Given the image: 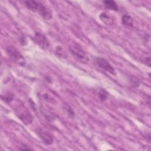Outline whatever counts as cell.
Returning a JSON list of instances; mask_svg holds the SVG:
<instances>
[{
	"instance_id": "cell-1",
	"label": "cell",
	"mask_w": 151,
	"mask_h": 151,
	"mask_svg": "<svg viewBox=\"0 0 151 151\" xmlns=\"http://www.w3.org/2000/svg\"><path fill=\"white\" fill-rule=\"evenodd\" d=\"M69 51L78 62L83 64H87L88 61V58L84 50L77 44H73L69 46Z\"/></svg>"
},
{
	"instance_id": "cell-2",
	"label": "cell",
	"mask_w": 151,
	"mask_h": 151,
	"mask_svg": "<svg viewBox=\"0 0 151 151\" xmlns=\"http://www.w3.org/2000/svg\"><path fill=\"white\" fill-rule=\"evenodd\" d=\"M6 52L7 55L15 62L19 65H24L25 63V58L20 52L13 46H8L6 48Z\"/></svg>"
},
{
	"instance_id": "cell-3",
	"label": "cell",
	"mask_w": 151,
	"mask_h": 151,
	"mask_svg": "<svg viewBox=\"0 0 151 151\" xmlns=\"http://www.w3.org/2000/svg\"><path fill=\"white\" fill-rule=\"evenodd\" d=\"M95 63L98 67L105 70L106 71H107L113 75L116 74V70L114 68L106 59L97 57L95 59Z\"/></svg>"
},
{
	"instance_id": "cell-4",
	"label": "cell",
	"mask_w": 151,
	"mask_h": 151,
	"mask_svg": "<svg viewBox=\"0 0 151 151\" xmlns=\"http://www.w3.org/2000/svg\"><path fill=\"white\" fill-rule=\"evenodd\" d=\"M33 39L34 42L42 49L45 50L49 47V41L46 37L41 32H36L34 34Z\"/></svg>"
},
{
	"instance_id": "cell-5",
	"label": "cell",
	"mask_w": 151,
	"mask_h": 151,
	"mask_svg": "<svg viewBox=\"0 0 151 151\" xmlns=\"http://www.w3.org/2000/svg\"><path fill=\"white\" fill-rule=\"evenodd\" d=\"M37 133L42 142L45 145H50L53 143V136L49 132L44 131L42 129H38L37 131Z\"/></svg>"
},
{
	"instance_id": "cell-6",
	"label": "cell",
	"mask_w": 151,
	"mask_h": 151,
	"mask_svg": "<svg viewBox=\"0 0 151 151\" xmlns=\"http://www.w3.org/2000/svg\"><path fill=\"white\" fill-rule=\"evenodd\" d=\"M17 114L19 119L23 122V123L25 124H29L32 123L33 117L29 112L26 109H24V110H21L19 113Z\"/></svg>"
},
{
	"instance_id": "cell-7",
	"label": "cell",
	"mask_w": 151,
	"mask_h": 151,
	"mask_svg": "<svg viewBox=\"0 0 151 151\" xmlns=\"http://www.w3.org/2000/svg\"><path fill=\"white\" fill-rule=\"evenodd\" d=\"M37 12H38L40 15L44 19L50 20L52 18L51 11L41 2H40Z\"/></svg>"
},
{
	"instance_id": "cell-8",
	"label": "cell",
	"mask_w": 151,
	"mask_h": 151,
	"mask_svg": "<svg viewBox=\"0 0 151 151\" xmlns=\"http://www.w3.org/2000/svg\"><path fill=\"white\" fill-rule=\"evenodd\" d=\"M100 20L107 25H112L114 23V19L106 12H101L99 16Z\"/></svg>"
},
{
	"instance_id": "cell-9",
	"label": "cell",
	"mask_w": 151,
	"mask_h": 151,
	"mask_svg": "<svg viewBox=\"0 0 151 151\" xmlns=\"http://www.w3.org/2000/svg\"><path fill=\"white\" fill-rule=\"evenodd\" d=\"M25 6L32 12H37L38 8L39 6L40 2H37L33 0H28V1H25L24 2Z\"/></svg>"
},
{
	"instance_id": "cell-10",
	"label": "cell",
	"mask_w": 151,
	"mask_h": 151,
	"mask_svg": "<svg viewBox=\"0 0 151 151\" xmlns=\"http://www.w3.org/2000/svg\"><path fill=\"white\" fill-rule=\"evenodd\" d=\"M122 23L126 27L132 28L133 27V18L129 14H125L122 17Z\"/></svg>"
},
{
	"instance_id": "cell-11",
	"label": "cell",
	"mask_w": 151,
	"mask_h": 151,
	"mask_svg": "<svg viewBox=\"0 0 151 151\" xmlns=\"http://www.w3.org/2000/svg\"><path fill=\"white\" fill-rule=\"evenodd\" d=\"M103 4L104 6L109 9L117 11H119V6L117 3L114 1L112 0H106L103 1Z\"/></svg>"
},
{
	"instance_id": "cell-12",
	"label": "cell",
	"mask_w": 151,
	"mask_h": 151,
	"mask_svg": "<svg viewBox=\"0 0 151 151\" xmlns=\"http://www.w3.org/2000/svg\"><path fill=\"white\" fill-rule=\"evenodd\" d=\"M1 99L6 103H9L14 100V94L11 92H6L1 95Z\"/></svg>"
},
{
	"instance_id": "cell-13",
	"label": "cell",
	"mask_w": 151,
	"mask_h": 151,
	"mask_svg": "<svg viewBox=\"0 0 151 151\" xmlns=\"http://www.w3.org/2000/svg\"><path fill=\"white\" fill-rule=\"evenodd\" d=\"M55 54L61 58H66L67 56V54L66 52L64 50L62 47L61 46H57L55 48Z\"/></svg>"
},
{
	"instance_id": "cell-14",
	"label": "cell",
	"mask_w": 151,
	"mask_h": 151,
	"mask_svg": "<svg viewBox=\"0 0 151 151\" xmlns=\"http://www.w3.org/2000/svg\"><path fill=\"white\" fill-rule=\"evenodd\" d=\"M109 96V93H108L105 89L101 88V89L99 90V97L100 100L101 101H104L106 100L107 99Z\"/></svg>"
},
{
	"instance_id": "cell-15",
	"label": "cell",
	"mask_w": 151,
	"mask_h": 151,
	"mask_svg": "<svg viewBox=\"0 0 151 151\" xmlns=\"http://www.w3.org/2000/svg\"><path fill=\"white\" fill-rule=\"evenodd\" d=\"M64 109L65 110V111L67 112V114L69 116V117H70L71 118L74 117V112L73 110V109H71V107H70L68 105L65 104H64Z\"/></svg>"
},
{
	"instance_id": "cell-16",
	"label": "cell",
	"mask_w": 151,
	"mask_h": 151,
	"mask_svg": "<svg viewBox=\"0 0 151 151\" xmlns=\"http://www.w3.org/2000/svg\"><path fill=\"white\" fill-rule=\"evenodd\" d=\"M19 150H32V149L29 146L27 145H22L19 148Z\"/></svg>"
},
{
	"instance_id": "cell-17",
	"label": "cell",
	"mask_w": 151,
	"mask_h": 151,
	"mask_svg": "<svg viewBox=\"0 0 151 151\" xmlns=\"http://www.w3.org/2000/svg\"><path fill=\"white\" fill-rule=\"evenodd\" d=\"M19 42L22 45H25L27 44V40L24 37H21L19 38Z\"/></svg>"
},
{
	"instance_id": "cell-18",
	"label": "cell",
	"mask_w": 151,
	"mask_h": 151,
	"mask_svg": "<svg viewBox=\"0 0 151 151\" xmlns=\"http://www.w3.org/2000/svg\"><path fill=\"white\" fill-rule=\"evenodd\" d=\"M145 61H146V62L145 63V64H146V65H147L149 67H150V57H146V58H145Z\"/></svg>"
}]
</instances>
